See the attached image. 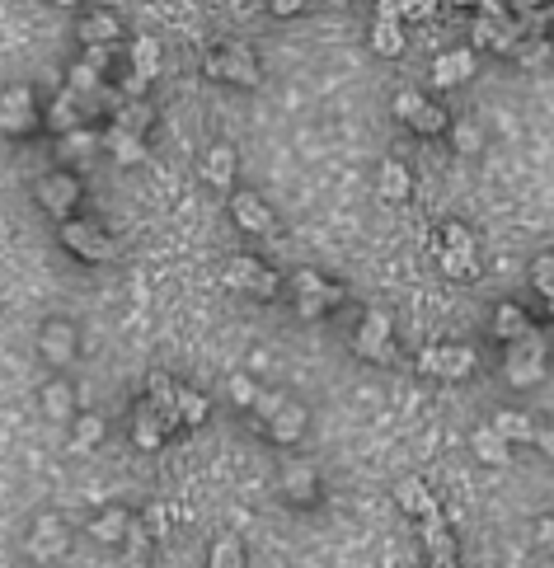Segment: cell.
I'll use <instances>...</instances> for the list:
<instances>
[{
    "label": "cell",
    "mask_w": 554,
    "mask_h": 568,
    "mask_svg": "<svg viewBox=\"0 0 554 568\" xmlns=\"http://www.w3.org/2000/svg\"><path fill=\"white\" fill-rule=\"evenodd\" d=\"M550 376V338L540 329H526L522 338L503 343V381L512 390H536Z\"/></svg>",
    "instance_id": "6da1fadb"
},
{
    "label": "cell",
    "mask_w": 554,
    "mask_h": 568,
    "mask_svg": "<svg viewBox=\"0 0 554 568\" xmlns=\"http://www.w3.org/2000/svg\"><path fill=\"white\" fill-rule=\"evenodd\" d=\"M202 71L212 80H226V85H240V90H254L259 85V62H254V52L240 43H221L216 52H207V62H202Z\"/></svg>",
    "instance_id": "7a4b0ae2"
},
{
    "label": "cell",
    "mask_w": 554,
    "mask_h": 568,
    "mask_svg": "<svg viewBox=\"0 0 554 568\" xmlns=\"http://www.w3.org/2000/svg\"><path fill=\"white\" fill-rule=\"evenodd\" d=\"M475 362V348H465V343H432V348L418 353V371L437 376V381H465L475 371Z\"/></svg>",
    "instance_id": "3957f363"
},
{
    "label": "cell",
    "mask_w": 554,
    "mask_h": 568,
    "mask_svg": "<svg viewBox=\"0 0 554 568\" xmlns=\"http://www.w3.org/2000/svg\"><path fill=\"white\" fill-rule=\"evenodd\" d=\"M226 287H235V292H245V296H259V301H273V296L282 292V277H277L268 263L249 259V254H235V259L226 263Z\"/></svg>",
    "instance_id": "277c9868"
},
{
    "label": "cell",
    "mask_w": 554,
    "mask_h": 568,
    "mask_svg": "<svg viewBox=\"0 0 554 568\" xmlns=\"http://www.w3.org/2000/svg\"><path fill=\"white\" fill-rule=\"evenodd\" d=\"M62 245L76 249L85 263H113V259H118V240H108L104 226H94V221H76V216H66V221H62Z\"/></svg>",
    "instance_id": "5b68a950"
},
{
    "label": "cell",
    "mask_w": 554,
    "mask_h": 568,
    "mask_svg": "<svg viewBox=\"0 0 554 568\" xmlns=\"http://www.w3.org/2000/svg\"><path fill=\"white\" fill-rule=\"evenodd\" d=\"M343 296H348V292H343L339 282H324V277L310 273V268L296 273V310H301L306 320H320L324 310H334Z\"/></svg>",
    "instance_id": "8992f818"
},
{
    "label": "cell",
    "mask_w": 554,
    "mask_h": 568,
    "mask_svg": "<svg viewBox=\"0 0 554 568\" xmlns=\"http://www.w3.org/2000/svg\"><path fill=\"white\" fill-rule=\"evenodd\" d=\"M24 550H29L33 564H57V559L71 550V526H66L62 517H38L29 540H24Z\"/></svg>",
    "instance_id": "52a82bcc"
},
{
    "label": "cell",
    "mask_w": 554,
    "mask_h": 568,
    "mask_svg": "<svg viewBox=\"0 0 554 568\" xmlns=\"http://www.w3.org/2000/svg\"><path fill=\"white\" fill-rule=\"evenodd\" d=\"M38 202H43L47 216L66 221V216L76 212V202H80L76 174H71V169H52V174H43V179H38Z\"/></svg>",
    "instance_id": "ba28073f"
},
{
    "label": "cell",
    "mask_w": 554,
    "mask_h": 568,
    "mask_svg": "<svg viewBox=\"0 0 554 568\" xmlns=\"http://www.w3.org/2000/svg\"><path fill=\"white\" fill-rule=\"evenodd\" d=\"M390 334H395V324L385 310H367L362 324H357V338H353V353L367 357V362H390Z\"/></svg>",
    "instance_id": "9c48e42d"
},
{
    "label": "cell",
    "mask_w": 554,
    "mask_h": 568,
    "mask_svg": "<svg viewBox=\"0 0 554 568\" xmlns=\"http://www.w3.org/2000/svg\"><path fill=\"white\" fill-rule=\"evenodd\" d=\"M33 123H38L33 90L29 85H10V90L0 94V132H5V137H24Z\"/></svg>",
    "instance_id": "30bf717a"
},
{
    "label": "cell",
    "mask_w": 554,
    "mask_h": 568,
    "mask_svg": "<svg viewBox=\"0 0 554 568\" xmlns=\"http://www.w3.org/2000/svg\"><path fill=\"white\" fill-rule=\"evenodd\" d=\"M231 216H235V226H240V231H249V235H268L277 226L273 207H268L259 193H249V188L231 193Z\"/></svg>",
    "instance_id": "8fae6325"
},
{
    "label": "cell",
    "mask_w": 554,
    "mask_h": 568,
    "mask_svg": "<svg viewBox=\"0 0 554 568\" xmlns=\"http://www.w3.org/2000/svg\"><path fill=\"white\" fill-rule=\"evenodd\" d=\"M38 353H43L47 367H71V357H76V324L66 320H52L43 324V334H38Z\"/></svg>",
    "instance_id": "7c38bea8"
},
{
    "label": "cell",
    "mask_w": 554,
    "mask_h": 568,
    "mask_svg": "<svg viewBox=\"0 0 554 568\" xmlns=\"http://www.w3.org/2000/svg\"><path fill=\"white\" fill-rule=\"evenodd\" d=\"M174 428H179V423H170V418L160 414V409H155L151 400H141V404H137V414H132V442H137L141 451H155V446L165 442V437H170Z\"/></svg>",
    "instance_id": "4fadbf2b"
},
{
    "label": "cell",
    "mask_w": 554,
    "mask_h": 568,
    "mask_svg": "<svg viewBox=\"0 0 554 568\" xmlns=\"http://www.w3.org/2000/svg\"><path fill=\"white\" fill-rule=\"evenodd\" d=\"M282 493H287V503L296 507H310L320 498V475H315V465L310 461H292L282 470Z\"/></svg>",
    "instance_id": "5bb4252c"
},
{
    "label": "cell",
    "mask_w": 554,
    "mask_h": 568,
    "mask_svg": "<svg viewBox=\"0 0 554 568\" xmlns=\"http://www.w3.org/2000/svg\"><path fill=\"white\" fill-rule=\"evenodd\" d=\"M470 76H475V52H470V47L442 52V57L432 62V85H442V90H456V85H465Z\"/></svg>",
    "instance_id": "9a60e30c"
},
{
    "label": "cell",
    "mask_w": 554,
    "mask_h": 568,
    "mask_svg": "<svg viewBox=\"0 0 554 568\" xmlns=\"http://www.w3.org/2000/svg\"><path fill=\"white\" fill-rule=\"evenodd\" d=\"M80 43L85 47H113L123 38V19L113 15V10H94V15L80 19Z\"/></svg>",
    "instance_id": "2e32d148"
},
{
    "label": "cell",
    "mask_w": 554,
    "mask_h": 568,
    "mask_svg": "<svg viewBox=\"0 0 554 568\" xmlns=\"http://www.w3.org/2000/svg\"><path fill=\"white\" fill-rule=\"evenodd\" d=\"M235 169H240V160H235V146H226V141H216L212 151L202 155V179L212 188H231Z\"/></svg>",
    "instance_id": "e0dca14e"
},
{
    "label": "cell",
    "mask_w": 554,
    "mask_h": 568,
    "mask_svg": "<svg viewBox=\"0 0 554 568\" xmlns=\"http://www.w3.org/2000/svg\"><path fill=\"white\" fill-rule=\"evenodd\" d=\"M85 123H90V118H85L76 90H62L52 99V108H47V127H52L57 137H66V132H76V127H85Z\"/></svg>",
    "instance_id": "ac0fdd59"
},
{
    "label": "cell",
    "mask_w": 554,
    "mask_h": 568,
    "mask_svg": "<svg viewBox=\"0 0 554 568\" xmlns=\"http://www.w3.org/2000/svg\"><path fill=\"white\" fill-rule=\"evenodd\" d=\"M104 151L118 160V165H141L146 160V137H137V132H127V127H108L104 132Z\"/></svg>",
    "instance_id": "d6986e66"
},
{
    "label": "cell",
    "mask_w": 554,
    "mask_h": 568,
    "mask_svg": "<svg viewBox=\"0 0 554 568\" xmlns=\"http://www.w3.org/2000/svg\"><path fill=\"white\" fill-rule=\"evenodd\" d=\"M94 151H104V137H99V132H90V127H76V132H66V137H62V160L71 169L90 165Z\"/></svg>",
    "instance_id": "ffe728a7"
},
{
    "label": "cell",
    "mask_w": 554,
    "mask_h": 568,
    "mask_svg": "<svg viewBox=\"0 0 554 568\" xmlns=\"http://www.w3.org/2000/svg\"><path fill=\"white\" fill-rule=\"evenodd\" d=\"M376 188H381L385 202H404L409 193H414V174H409L404 160H385L381 174H376Z\"/></svg>",
    "instance_id": "44dd1931"
},
{
    "label": "cell",
    "mask_w": 554,
    "mask_h": 568,
    "mask_svg": "<svg viewBox=\"0 0 554 568\" xmlns=\"http://www.w3.org/2000/svg\"><path fill=\"white\" fill-rule=\"evenodd\" d=\"M132 522H137V517H132L127 507H104V512H99V517L90 522V536L104 540V545H118V540H127Z\"/></svg>",
    "instance_id": "7402d4cb"
},
{
    "label": "cell",
    "mask_w": 554,
    "mask_h": 568,
    "mask_svg": "<svg viewBox=\"0 0 554 568\" xmlns=\"http://www.w3.org/2000/svg\"><path fill=\"white\" fill-rule=\"evenodd\" d=\"M301 432H306V409L287 400L282 409H277L273 423H268V437H273L277 446H292V442H301Z\"/></svg>",
    "instance_id": "603a6c76"
},
{
    "label": "cell",
    "mask_w": 554,
    "mask_h": 568,
    "mask_svg": "<svg viewBox=\"0 0 554 568\" xmlns=\"http://www.w3.org/2000/svg\"><path fill=\"white\" fill-rule=\"evenodd\" d=\"M526 329H531V315H526L517 301H498V310H493V338L512 343V338H522Z\"/></svg>",
    "instance_id": "cb8c5ba5"
},
{
    "label": "cell",
    "mask_w": 554,
    "mask_h": 568,
    "mask_svg": "<svg viewBox=\"0 0 554 568\" xmlns=\"http://www.w3.org/2000/svg\"><path fill=\"white\" fill-rule=\"evenodd\" d=\"M395 503H400L409 517H418V522L437 512V503H432V493H428V484H423V479H400V489H395Z\"/></svg>",
    "instance_id": "d4e9b609"
},
{
    "label": "cell",
    "mask_w": 554,
    "mask_h": 568,
    "mask_svg": "<svg viewBox=\"0 0 554 568\" xmlns=\"http://www.w3.org/2000/svg\"><path fill=\"white\" fill-rule=\"evenodd\" d=\"M470 446H475V456L484 465H508L512 461V442L503 437V432H493V423L489 428H479L475 437H470Z\"/></svg>",
    "instance_id": "484cf974"
},
{
    "label": "cell",
    "mask_w": 554,
    "mask_h": 568,
    "mask_svg": "<svg viewBox=\"0 0 554 568\" xmlns=\"http://www.w3.org/2000/svg\"><path fill=\"white\" fill-rule=\"evenodd\" d=\"M437 263H442V273H447L451 282H470V277H479V254H470V249L437 245Z\"/></svg>",
    "instance_id": "4316f807"
},
{
    "label": "cell",
    "mask_w": 554,
    "mask_h": 568,
    "mask_svg": "<svg viewBox=\"0 0 554 568\" xmlns=\"http://www.w3.org/2000/svg\"><path fill=\"white\" fill-rule=\"evenodd\" d=\"M43 414L57 418V423L76 414V390H71V381H62V376H57V381L43 385Z\"/></svg>",
    "instance_id": "83f0119b"
},
{
    "label": "cell",
    "mask_w": 554,
    "mask_h": 568,
    "mask_svg": "<svg viewBox=\"0 0 554 568\" xmlns=\"http://www.w3.org/2000/svg\"><path fill=\"white\" fill-rule=\"evenodd\" d=\"M512 62L522 66V71H540L545 62H554V38H545V33H536V38H522V43H517V52H512Z\"/></svg>",
    "instance_id": "f1b7e54d"
},
{
    "label": "cell",
    "mask_w": 554,
    "mask_h": 568,
    "mask_svg": "<svg viewBox=\"0 0 554 568\" xmlns=\"http://www.w3.org/2000/svg\"><path fill=\"white\" fill-rule=\"evenodd\" d=\"M493 432H503L512 446L536 442V423H531V414H517V409H503V414H493Z\"/></svg>",
    "instance_id": "f546056e"
},
{
    "label": "cell",
    "mask_w": 554,
    "mask_h": 568,
    "mask_svg": "<svg viewBox=\"0 0 554 568\" xmlns=\"http://www.w3.org/2000/svg\"><path fill=\"white\" fill-rule=\"evenodd\" d=\"M108 118H113L118 127H127V132H137V137H146V127L155 123V113H151V104H146V99H123V104L113 108Z\"/></svg>",
    "instance_id": "4dcf8cb0"
},
{
    "label": "cell",
    "mask_w": 554,
    "mask_h": 568,
    "mask_svg": "<svg viewBox=\"0 0 554 568\" xmlns=\"http://www.w3.org/2000/svg\"><path fill=\"white\" fill-rule=\"evenodd\" d=\"M127 62H132V71L146 80L160 76V43L155 38H132V47H127Z\"/></svg>",
    "instance_id": "1f68e13d"
},
{
    "label": "cell",
    "mask_w": 554,
    "mask_h": 568,
    "mask_svg": "<svg viewBox=\"0 0 554 568\" xmlns=\"http://www.w3.org/2000/svg\"><path fill=\"white\" fill-rule=\"evenodd\" d=\"M371 47H376L381 57H400V52H404V19H376V29H371Z\"/></svg>",
    "instance_id": "d6a6232c"
},
{
    "label": "cell",
    "mask_w": 554,
    "mask_h": 568,
    "mask_svg": "<svg viewBox=\"0 0 554 568\" xmlns=\"http://www.w3.org/2000/svg\"><path fill=\"white\" fill-rule=\"evenodd\" d=\"M174 409H179V423H184V428H202V423H207V414H212V409H207V400H202L198 390H188V385H179V390H174Z\"/></svg>",
    "instance_id": "836d02e7"
},
{
    "label": "cell",
    "mask_w": 554,
    "mask_h": 568,
    "mask_svg": "<svg viewBox=\"0 0 554 568\" xmlns=\"http://www.w3.org/2000/svg\"><path fill=\"white\" fill-rule=\"evenodd\" d=\"M207 568H245V545L235 536H216L212 554H207Z\"/></svg>",
    "instance_id": "e575fe53"
},
{
    "label": "cell",
    "mask_w": 554,
    "mask_h": 568,
    "mask_svg": "<svg viewBox=\"0 0 554 568\" xmlns=\"http://www.w3.org/2000/svg\"><path fill=\"white\" fill-rule=\"evenodd\" d=\"M66 90H76V94H104V71H94L90 62H76L71 71H66Z\"/></svg>",
    "instance_id": "d590c367"
},
{
    "label": "cell",
    "mask_w": 554,
    "mask_h": 568,
    "mask_svg": "<svg viewBox=\"0 0 554 568\" xmlns=\"http://www.w3.org/2000/svg\"><path fill=\"white\" fill-rule=\"evenodd\" d=\"M99 442H104V418H99V414H80L76 432H71V451H94Z\"/></svg>",
    "instance_id": "8d00e7d4"
},
{
    "label": "cell",
    "mask_w": 554,
    "mask_h": 568,
    "mask_svg": "<svg viewBox=\"0 0 554 568\" xmlns=\"http://www.w3.org/2000/svg\"><path fill=\"white\" fill-rule=\"evenodd\" d=\"M409 127H414L418 137H442V132H447V113L432 104V99H423V108L409 118Z\"/></svg>",
    "instance_id": "74e56055"
},
{
    "label": "cell",
    "mask_w": 554,
    "mask_h": 568,
    "mask_svg": "<svg viewBox=\"0 0 554 568\" xmlns=\"http://www.w3.org/2000/svg\"><path fill=\"white\" fill-rule=\"evenodd\" d=\"M531 287H536L540 301H550V296H554V254L531 259Z\"/></svg>",
    "instance_id": "f35d334b"
},
{
    "label": "cell",
    "mask_w": 554,
    "mask_h": 568,
    "mask_svg": "<svg viewBox=\"0 0 554 568\" xmlns=\"http://www.w3.org/2000/svg\"><path fill=\"white\" fill-rule=\"evenodd\" d=\"M531 545L540 554H554V512H540L536 522H531Z\"/></svg>",
    "instance_id": "ab89813d"
},
{
    "label": "cell",
    "mask_w": 554,
    "mask_h": 568,
    "mask_svg": "<svg viewBox=\"0 0 554 568\" xmlns=\"http://www.w3.org/2000/svg\"><path fill=\"white\" fill-rule=\"evenodd\" d=\"M282 404H287L282 390H259V400H254V418H259V423H273Z\"/></svg>",
    "instance_id": "60d3db41"
},
{
    "label": "cell",
    "mask_w": 554,
    "mask_h": 568,
    "mask_svg": "<svg viewBox=\"0 0 554 568\" xmlns=\"http://www.w3.org/2000/svg\"><path fill=\"white\" fill-rule=\"evenodd\" d=\"M231 400L240 404V409H254V400H259V385H254V376H231Z\"/></svg>",
    "instance_id": "b9f144b4"
},
{
    "label": "cell",
    "mask_w": 554,
    "mask_h": 568,
    "mask_svg": "<svg viewBox=\"0 0 554 568\" xmlns=\"http://www.w3.org/2000/svg\"><path fill=\"white\" fill-rule=\"evenodd\" d=\"M418 108H423V94H418V90H400V94H395V118H400V123H409Z\"/></svg>",
    "instance_id": "7bdbcfd3"
},
{
    "label": "cell",
    "mask_w": 554,
    "mask_h": 568,
    "mask_svg": "<svg viewBox=\"0 0 554 568\" xmlns=\"http://www.w3.org/2000/svg\"><path fill=\"white\" fill-rule=\"evenodd\" d=\"M146 526H151V536H170V507L165 503L146 507Z\"/></svg>",
    "instance_id": "ee69618b"
},
{
    "label": "cell",
    "mask_w": 554,
    "mask_h": 568,
    "mask_svg": "<svg viewBox=\"0 0 554 568\" xmlns=\"http://www.w3.org/2000/svg\"><path fill=\"white\" fill-rule=\"evenodd\" d=\"M479 141H484V137H479L475 123H461V127H456V151H461V155H475Z\"/></svg>",
    "instance_id": "f6af8a7d"
},
{
    "label": "cell",
    "mask_w": 554,
    "mask_h": 568,
    "mask_svg": "<svg viewBox=\"0 0 554 568\" xmlns=\"http://www.w3.org/2000/svg\"><path fill=\"white\" fill-rule=\"evenodd\" d=\"M118 90H123V99H146V90H151V80H146V76H137V71H127V76H123V85H118Z\"/></svg>",
    "instance_id": "bcb514c9"
},
{
    "label": "cell",
    "mask_w": 554,
    "mask_h": 568,
    "mask_svg": "<svg viewBox=\"0 0 554 568\" xmlns=\"http://www.w3.org/2000/svg\"><path fill=\"white\" fill-rule=\"evenodd\" d=\"M310 0H268V15H277V19H292V15H301Z\"/></svg>",
    "instance_id": "7dc6e473"
},
{
    "label": "cell",
    "mask_w": 554,
    "mask_h": 568,
    "mask_svg": "<svg viewBox=\"0 0 554 568\" xmlns=\"http://www.w3.org/2000/svg\"><path fill=\"white\" fill-rule=\"evenodd\" d=\"M531 446H540V456H550V461H554V428H540V423H536V442H531Z\"/></svg>",
    "instance_id": "c3c4849f"
},
{
    "label": "cell",
    "mask_w": 554,
    "mask_h": 568,
    "mask_svg": "<svg viewBox=\"0 0 554 568\" xmlns=\"http://www.w3.org/2000/svg\"><path fill=\"white\" fill-rule=\"evenodd\" d=\"M512 15H536V10H545V0H508Z\"/></svg>",
    "instance_id": "681fc988"
},
{
    "label": "cell",
    "mask_w": 554,
    "mask_h": 568,
    "mask_svg": "<svg viewBox=\"0 0 554 568\" xmlns=\"http://www.w3.org/2000/svg\"><path fill=\"white\" fill-rule=\"evenodd\" d=\"M85 62H90L94 71H104V66H108V47H90V57H85Z\"/></svg>",
    "instance_id": "f907efd6"
},
{
    "label": "cell",
    "mask_w": 554,
    "mask_h": 568,
    "mask_svg": "<svg viewBox=\"0 0 554 568\" xmlns=\"http://www.w3.org/2000/svg\"><path fill=\"white\" fill-rule=\"evenodd\" d=\"M432 10H437V0H414V15L409 19H428Z\"/></svg>",
    "instance_id": "816d5d0a"
},
{
    "label": "cell",
    "mask_w": 554,
    "mask_h": 568,
    "mask_svg": "<svg viewBox=\"0 0 554 568\" xmlns=\"http://www.w3.org/2000/svg\"><path fill=\"white\" fill-rule=\"evenodd\" d=\"M432 568H456V554L451 559H432Z\"/></svg>",
    "instance_id": "f5cc1de1"
},
{
    "label": "cell",
    "mask_w": 554,
    "mask_h": 568,
    "mask_svg": "<svg viewBox=\"0 0 554 568\" xmlns=\"http://www.w3.org/2000/svg\"><path fill=\"white\" fill-rule=\"evenodd\" d=\"M545 19H550V24H554V0H550V5H545Z\"/></svg>",
    "instance_id": "db71d44e"
},
{
    "label": "cell",
    "mask_w": 554,
    "mask_h": 568,
    "mask_svg": "<svg viewBox=\"0 0 554 568\" xmlns=\"http://www.w3.org/2000/svg\"><path fill=\"white\" fill-rule=\"evenodd\" d=\"M451 5H479V0H451Z\"/></svg>",
    "instance_id": "11a10c76"
},
{
    "label": "cell",
    "mask_w": 554,
    "mask_h": 568,
    "mask_svg": "<svg viewBox=\"0 0 554 568\" xmlns=\"http://www.w3.org/2000/svg\"><path fill=\"white\" fill-rule=\"evenodd\" d=\"M57 5H80V0H57Z\"/></svg>",
    "instance_id": "9f6ffc18"
}]
</instances>
